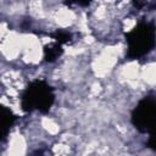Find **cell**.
<instances>
[{"instance_id": "obj_6", "label": "cell", "mask_w": 156, "mask_h": 156, "mask_svg": "<svg viewBox=\"0 0 156 156\" xmlns=\"http://www.w3.org/2000/svg\"><path fill=\"white\" fill-rule=\"evenodd\" d=\"M52 37H54V39H56V43L60 45L66 44L72 40V34L63 29H57L55 33H52Z\"/></svg>"}, {"instance_id": "obj_5", "label": "cell", "mask_w": 156, "mask_h": 156, "mask_svg": "<svg viewBox=\"0 0 156 156\" xmlns=\"http://www.w3.org/2000/svg\"><path fill=\"white\" fill-rule=\"evenodd\" d=\"M63 52L62 45L54 43V44H49L44 46V60L46 62H54L56 61Z\"/></svg>"}, {"instance_id": "obj_3", "label": "cell", "mask_w": 156, "mask_h": 156, "mask_svg": "<svg viewBox=\"0 0 156 156\" xmlns=\"http://www.w3.org/2000/svg\"><path fill=\"white\" fill-rule=\"evenodd\" d=\"M156 102L154 96H145L132 111V123L140 133H152L155 127Z\"/></svg>"}, {"instance_id": "obj_4", "label": "cell", "mask_w": 156, "mask_h": 156, "mask_svg": "<svg viewBox=\"0 0 156 156\" xmlns=\"http://www.w3.org/2000/svg\"><path fill=\"white\" fill-rule=\"evenodd\" d=\"M15 119L16 116L13 115V112L9 107L0 104V141L7 136Z\"/></svg>"}, {"instance_id": "obj_2", "label": "cell", "mask_w": 156, "mask_h": 156, "mask_svg": "<svg viewBox=\"0 0 156 156\" xmlns=\"http://www.w3.org/2000/svg\"><path fill=\"white\" fill-rule=\"evenodd\" d=\"M128 44L127 57L129 60L140 58L155 48V26L151 22L140 21L128 33H126Z\"/></svg>"}, {"instance_id": "obj_1", "label": "cell", "mask_w": 156, "mask_h": 156, "mask_svg": "<svg viewBox=\"0 0 156 156\" xmlns=\"http://www.w3.org/2000/svg\"><path fill=\"white\" fill-rule=\"evenodd\" d=\"M55 101V94L52 87L44 80H33L28 84L21 96V107L24 112H32L38 110L41 113L50 111Z\"/></svg>"}, {"instance_id": "obj_7", "label": "cell", "mask_w": 156, "mask_h": 156, "mask_svg": "<svg viewBox=\"0 0 156 156\" xmlns=\"http://www.w3.org/2000/svg\"><path fill=\"white\" fill-rule=\"evenodd\" d=\"M147 146L152 150H155V134L154 132L150 133V136H149V143H147Z\"/></svg>"}]
</instances>
